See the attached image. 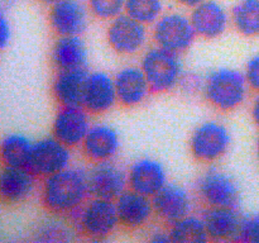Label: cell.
I'll return each mask as SVG.
<instances>
[{
    "label": "cell",
    "instance_id": "21",
    "mask_svg": "<svg viewBox=\"0 0 259 243\" xmlns=\"http://www.w3.org/2000/svg\"><path fill=\"white\" fill-rule=\"evenodd\" d=\"M35 179L28 167L4 166L0 170V200L8 204L24 201L34 192Z\"/></svg>",
    "mask_w": 259,
    "mask_h": 243
},
{
    "label": "cell",
    "instance_id": "19",
    "mask_svg": "<svg viewBox=\"0 0 259 243\" xmlns=\"http://www.w3.org/2000/svg\"><path fill=\"white\" fill-rule=\"evenodd\" d=\"M80 147L86 158L94 164L109 161L120 149V137L118 131L109 124H91Z\"/></svg>",
    "mask_w": 259,
    "mask_h": 243
},
{
    "label": "cell",
    "instance_id": "12",
    "mask_svg": "<svg viewBox=\"0 0 259 243\" xmlns=\"http://www.w3.org/2000/svg\"><path fill=\"white\" fill-rule=\"evenodd\" d=\"M91 114L82 105L61 106L52 123V136L70 148L81 146L91 127Z\"/></svg>",
    "mask_w": 259,
    "mask_h": 243
},
{
    "label": "cell",
    "instance_id": "33",
    "mask_svg": "<svg viewBox=\"0 0 259 243\" xmlns=\"http://www.w3.org/2000/svg\"><path fill=\"white\" fill-rule=\"evenodd\" d=\"M12 38V28H10V23L3 10H0V51L4 50L10 42Z\"/></svg>",
    "mask_w": 259,
    "mask_h": 243
},
{
    "label": "cell",
    "instance_id": "24",
    "mask_svg": "<svg viewBox=\"0 0 259 243\" xmlns=\"http://www.w3.org/2000/svg\"><path fill=\"white\" fill-rule=\"evenodd\" d=\"M33 141L22 133H10L0 142V161L3 166L28 167Z\"/></svg>",
    "mask_w": 259,
    "mask_h": 243
},
{
    "label": "cell",
    "instance_id": "25",
    "mask_svg": "<svg viewBox=\"0 0 259 243\" xmlns=\"http://www.w3.org/2000/svg\"><path fill=\"white\" fill-rule=\"evenodd\" d=\"M168 232L172 242L204 243L209 240L202 217L192 213L169 224Z\"/></svg>",
    "mask_w": 259,
    "mask_h": 243
},
{
    "label": "cell",
    "instance_id": "26",
    "mask_svg": "<svg viewBox=\"0 0 259 243\" xmlns=\"http://www.w3.org/2000/svg\"><path fill=\"white\" fill-rule=\"evenodd\" d=\"M232 23L244 37L259 35V0H240L232 10Z\"/></svg>",
    "mask_w": 259,
    "mask_h": 243
},
{
    "label": "cell",
    "instance_id": "16",
    "mask_svg": "<svg viewBox=\"0 0 259 243\" xmlns=\"http://www.w3.org/2000/svg\"><path fill=\"white\" fill-rule=\"evenodd\" d=\"M115 201L119 224L128 229H139L148 224L154 217L152 197L126 189Z\"/></svg>",
    "mask_w": 259,
    "mask_h": 243
},
{
    "label": "cell",
    "instance_id": "1",
    "mask_svg": "<svg viewBox=\"0 0 259 243\" xmlns=\"http://www.w3.org/2000/svg\"><path fill=\"white\" fill-rule=\"evenodd\" d=\"M88 171L71 167L43 179L40 199L48 212L70 215L90 197Z\"/></svg>",
    "mask_w": 259,
    "mask_h": 243
},
{
    "label": "cell",
    "instance_id": "36",
    "mask_svg": "<svg viewBox=\"0 0 259 243\" xmlns=\"http://www.w3.org/2000/svg\"><path fill=\"white\" fill-rule=\"evenodd\" d=\"M177 3H179L180 5H182V7H186V8H190V9H192V8L197 7L199 4H201L202 2H205V0H176Z\"/></svg>",
    "mask_w": 259,
    "mask_h": 243
},
{
    "label": "cell",
    "instance_id": "37",
    "mask_svg": "<svg viewBox=\"0 0 259 243\" xmlns=\"http://www.w3.org/2000/svg\"><path fill=\"white\" fill-rule=\"evenodd\" d=\"M14 2H17V0H0V10L4 9L5 7H9V5H12Z\"/></svg>",
    "mask_w": 259,
    "mask_h": 243
},
{
    "label": "cell",
    "instance_id": "30",
    "mask_svg": "<svg viewBox=\"0 0 259 243\" xmlns=\"http://www.w3.org/2000/svg\"><path fill=\"white\" fill-rule=\"evenodd\" d=\"M245 80H247L248 86L252 90L259 93V53L253 56L245 65L244 70Z\"/></svg>",
    "mask_w": 259,
    "mask_h": 243
},
{
    "label": "cell",
    "instance_id": "22",
    "mask_svg": "<svg viewBox=\"0 0 259 243\" xmlns=\"http://www.w3.org/2000/svg\"><path fill=\"white\" fill-rule=\"evenodd\" d=\"M88 75L86 67L58 71L53 80L52 93L61 106L82 105Z\"/></svg>",
    "mask_w": 259,
    "mask_h": 243
},
{
    "label": "cell",
    "instance_id": "6",
    "mask_svg": "<svg viewBox=\"0 0 259 243\" xmlns=\"http://www.w3.org/2000/svg\"><path fill=\"white\" fill-rule=\"evenodd\" d=\"M232 144L227 127L217 120H206L197 126L190 138V151L200 162L212 164L222 158Z\"/></svg>",
    "mask_w": 259,
    "mask_h": 243
},
{
    "label": "cell",
    "instance_id": "31",
    "mask_svg": "<svg viewBox=\"0 0 259 243\" xmlns=\"http://www.w3.org/2000/svg\"><path fill=\"white\" fill-rule=\"evenodd\" d=\"M243 242L259 243V213L245 219Z\"/></svg>",
    "mask_w": 259,
    "mask_h": 243
},
{
    "label": "cell",
    "instance_id": "15",
    "mask_svg": "<svg viewBox=\"0 0 259 243\" xmlns=\"http://www.w3.org/2000/svg\"><path fill=\"white\" fill-rule=\"evenodd\" d=\"M154 214L167 224L186 217L192 210V197L181 185L167 182L153 197Z\"/></svg>",
    "mask_w": 259,
    "mask_h": 243
},
{
    "label": "cell",
    "instance_id": "13",
    "mask_svg": "<svg viewBox=\"0 0 259 243\" xmlns=\"http://www.w3.org/2000/svg\"><path fill=\"white\" fill-rule=\"evenodd\" d=\"M89 12L81 0H60L51 5L50 25L58 37L81 35L88 29Z\"/></svg>",
    "mask_w": 259,
    "mask_h": 243
},
{
    "label": "cell",
    "instance_id": "28",
    "mask_svg": "<svg viewBox=\"0 0 259 243\" xmlns=\"http://www.w3.org/2000/svg\"><path fill=\"white\" fill-rule=\"evenodd\" d=\"M88 8L94 17L110 22L123 14L125 0H89Z\"/></svg>",
    "mask_w": 259,
    "mask_h": 243
},
{
    "label": "cell",
    "instance_id": "11",
    "mask_svg": "<svg viewBox=\"0 0 259 243\" xmlns=\"http://www.w3.org/2000/svg\"><path fill=\"white\" fill-rule=\"evenodd\" d=\"M88 181L91 196L108 200L118 199L128 189V174L113 159L95 162L88 170Z\"/></svg>",
    "mask_w": 259,
    "mask_h": 243
},
{
    "label": "cell",
    "instance_id": "17",
    "mask_svg": "<svg viewBox=\"0 0 259 243\" xmlns=\"http://www.w3.org/2000/svg\"><path fill=\"white\" fill-rule=\"evenodd\" d=\"M190 19L197 37L215 39L227 32L230 18L227 9L219 2L205 0L192 8Z\"/></svg>",
    "mask_w": 259,
    "mask_h": 243
},
{
    "label": "cell",
    "instance_id": "18",
    "mask_svg": "<svg viewBox=\"0 0 259 243\" xmlns=\"http://www.w3.org/2000/svg\"><path fill=\"white\" fill-rule=\"evenodd\" d=\"M128 174V187L141 194L153 197L167 184V172L158 159L144 158L133 162Z\"/></svg>",
    "mask_w": 259,
    "mask_h": 243
},
{
    "label": "cell",
    "instance_id": "8",
    "mask_svg": "<svg viewBox=\"0 0 259 243\" xmlns=\"http://www.w3.org/2000/svg\"><path fill=\"white\" fill-rule=\"evenodd\" d=\"M106 39L116 53L133 56L144 48L148 40V30L143 23L123 13L110 20L106 29Z\"/></svg>",
    "mask_w": 259,
    "mask_h": 243
},
{
    "label": "cell",
    "instance_id": "35",
    "mask_svg": "<svg viewBox=\"0 0 259 243\" xmlns=\"http://www.w3.org/2000/svg\"><path fill=\"white\" fill-rule=\"evenodd\" d=\"M250 113H252V118H253V120H254V123L259 127V93H258V95L254 98V100H253Z\"/></svg>",
    "mask_w": 259,
    "mask_h": 243
},
{
    "label": "cell",
    "instance_id": "27",
    "mask_svg": "<svg viewBox=\"0 0 259 243\" xmlns=\"http://www.w3.org/2000/svg\"><path fill=\"white\" fill-rule=\"evenodd\" d=\"M124 13L144 25H153L163 14L162 0H125Z\"/></svg>",
    "mask_w": 259,
    "mask_h": 243
},
{
    "label": "cell",
    "instance_id": "7",
    "mask_svg": "<svg viewBox=\"0 0 259 243\" xmlns=\"http://www.w3.org/2000/svg\"><path fill=\"white\" fill-rule=\"evenodd\" d=\"M71 148L56 137H45L33 142L28 169L37 177H47L71 166Z\"/></svg>",
    "mask_w": 259,
    "mask_h": 243
},
{
    "label": "cell",
    "instance_id": "39",
    "mask_svg": "<svg viewBox=\"0 0 259 243\" xmlns=\"http://www.w3.org/2000/svg\"><path fill=\"white\" fill-rule=\"evenodd\" d=\"M257 154H258V158H259V137L257 139Z\"/></svg>",
    "mask_w": 259,
    "mask_h": 243
},
{
    "label": "cell",
    "instance_id": "3",
    "mask_svg": "<svg viewBox=\"0 0 259 243\" xmlns=\"http://www.w3.org/2000/svg\"><path fill=\"white\" fill-rule=\"evenodd\" d=\"M68 217L72 227L90 239H104L113 234L120 225L115 201L103 197L90 196Z\"/></svg>",
    "mask_w": 259,
    "mask_h": 243
},
{
    "label": "cell",
    "instance_id": "23",
    "mask_svg": "<svg viewBox=\"0 0 259 243\" xmlns=\"http://www.w3.org/2000/svg\"><path fill=\"white\" fill-rule=\"evenodd\" d=\"M89 51L81 35L58 37L52 48V61L58 71L85 68Z\"/></svg>",
    "mask_w": 259,
    "mask_h": 243
},
{
    "label": "cell",
    "instance_id": "34",
    "mask_svg": "<svg viewBox=\"0 0 259 243\" xmlns=\"http://www.w3.org/2000/svg\"><path fill=\"white\" fill-rule=\"evenodd\" d=\"M149 239L154 243H168L172 242L171 235H169L168 230L163 229H157L152 233V235L149 237Z\"/></svg>",
    "mask_w": 259,
    "mask_h": 243
},
{
    "label": "cell",
    "instance_id": "2",
    "mask_svg": "<svg viewBox=\"0 0 259 243\" xmlns=\"http://www.w3.org/2000/svg\"><path fill=\"white\" fill-rule=\"evenodd\" d=\"M248 89L244 73L235 68L220 67L204 78L202 93L214 108L232 111L244 103Z\"/></svg>",
    "mask_w": 259,
    "mask_h": 243
},
{
    "label": "cell",
    "instance_id": "14",
    "mask_svg": "<svg viewBox=\"0 0 259 243\" xmlns=\"http://www.w3.org/2000/svg\"><path fill=\"white\" fill-rule=\"evenodd\" d=\"M118 103L113 76L104 71L89 72L83 91L82 106L94 115L110 111Z\"/></svg>",
    "mask_w": 259,
    "mask_h": 243
},
{
    "label": "cell",
    "instance_id": "5",
    "mask_svg": "<svg viewBox=\"0 0 259 243\" xmlns=\"http://www.w3.org/2000/svg\"><path fill=\"white\" fill-rule=\"evenodd\" d=\"M152 37L158 47L175 53L186 52L196 39L190 17L181 13H167L153 24Z\"/></svg>",
    "mask_w": 259,
    "mask_h": 243
},
{
    "label": "cell",
    "instance_id": "9",
    "mask_svg": "<svg viewBox=\"0 0 259 243\" xmlns=\"http://www.w3.org/2000/svg\"><path fill=\"white\" fill-rule=\"evenodd\" d=\"M197 194L206 207H238L239 187L230 175L218 169L207 170L197 181Z\"/></svg>",
    "mask_w": 259,
    "mask_h": 243
},
{
    "label": "cell",
    "instance_id": "29",
    "mask_svg": "<svg viewBox=\"0 0 259 243\" xmlns=\"http://www.w3.org/2000/svg\"><path fill=\"white\" fill-rule=\"evenodd\" d=\"M71 228L67 227L63 222H47V224L42 225L38 232V239L40 240H70L71 239Z\"/></svg>",
    "mask_w": 259,
    "mask_h": 243
},
{
    "label": "cell",
    "instance_id": "4",
    "mask_svg": "<svg viewBox=\"0 0 259 243\" xmlns=\"http://www.w3.org/2000/svg\"><path fill=\"white\" fill-rule=\"evenodd\" d=\"M141 68L153 93H167L176 89L185 73L179 53L171 52L158 46L144 52Z\"/></svg>",
    "mask_w": 259,
    "mask_h": 243
},
{
    "label": "cell",
    "instance_id": "10",
    "mask_svg": "<svg viewBox=\"0 0 259 243\" xmlns=\"http://www.w3.org/2000/svg\"><path fill=\"white\" fill-rule=\"evenodd\" d=\"M209 240H243L245 219L238 207H207L201 214Z\"/></svg>",
    "mask_w": 259,
    "mask_h": 243
},
{
    "label": "cell",
    "instance_id": "32",
    "mask_svg": "<svg viewBox=\"0 0 259 243\" xmlns=\"http://www.w3.org/2000/svg\"><path fill=\"white\" fill-rule=\"evenodd\" d=\"M179 86H181L184 91L189 94L199 93V91H202V89H204V78H200L195 73L185 72Z\"/></svg>",
    "mask_w": 259,
    "mask_h": 243
},
{
    "label": "cell",
    "instance_id": "38",
    "mask_svg": "<svg viewBox=\"0 0 259 243\" xmlns=\"http://www.w3.org/2000/svg\"><path fill=\"white\" fill-rule=\"evenodd\" d=\"M39 2H42L43 4H47V5H53L56 4V3H58L60 0H39Z\"/></svg>",
    "mask_w": 259,
    "mask_h": 243
},
{
    "label": "cell",
    "instance_id": "20",
    "mask_svg": "<svg viewBox=\"0 0 259 243\" xmlns=\"http://www.w3.org/2000/svg\"><path fill=\"white\" fill-rule=\"evenodd\" d=\"M118 103L124 106H137L152 93L151 85L141 66H125L114 76Z\"/></svg>",
    "mask_w": 259,
    "mask_h": 243
}]
</instances>
